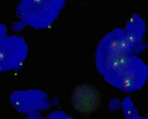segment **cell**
I'll return each mask as SVG.
<instances>
[{
  "mask_svg": "<svg viewBox=\"0 0 148 119\" xmlns=\"http://www.w3.org/2000/svg\"><path fill=\"white\" fill-rule=\"evenodd\" d=\"M95 59L105 80L123 92L138 91L148 80V66L130 47L124 29L116 28L100 40Z\"/></svg>",
  "mask_w": 148,
  "mask_h": 119,
  "instance_id": "1",
  "label": "cell"
},
{
  "mask_svg": "<svg viewBox=\"0 0 148 119\" xmlns=\"http://www.w3.org/2000/svg\"><path fill=\"white\" fill-rule=\"evenodd\" d=\"M66 3V0H20L16 14L25 25L45 29L57 20Z\"/></svg>",
  "mask_w": 148,
  "mask_h": 119,
  "instance_id": "2",
  "label": "cell"
},
{
  "mask_svg": "<svg viewBox=\"0 0 148 119\" xmlns=\"http://www.w3.org/2000/svg\"><path fill=\"white\" fill-rule=\"evenodd\" d=\"M27 47L24 39L17 36L4 38L1 41V70H12L23 64Z\"/></svg>",
  "mask_w": 148,
  "mask_h": 119,
  "instance_id": "3",
  "label": "cell"
},
{
  "mask_svg": "<svg viewBox=\"0 0 148 119\" xmlns=\"http://www.w3.org/2000/svg\"><path fill=\"white\" fill-rule=\"evenodd\" d=\"M10 98L14 107L21 113L45 110L50 105L48 95L39 90L17 91L12 94Z\"/></svg>",
  "mask_w": 148,
  "mask_h": 119,
  "instance_id": "4",
  "label": "cell"
},
{
  "mask_svg": "<svg viewBox=\"0 0 148 119\" xmlns=\"http://www.w3.org/2000/svg\"><path fill=\"white\" fill-rule=\"evenodd\" d=\"M145 29L144 21L135 14L129 19L123 29L127 42L136 55L143 53L148 47V44L144 42Z\"/></svg>",
  "mask_w": 148,
  "mask_h": 119,
  "instance_id": "5",
  "label": "cell"
},
{
  "mask_svg": "<svg viewBox=\"0 0 148 119\" xmlns=\"http://www.w3.org/2000/svg\"><path fill=\"white\" fill-rule=\"evenodd\" d=\"M99 98L97 90L86 85L77 87L72 96L74 107L84 114L89 113L95 110L98 104Z\"/></svg>",
  "mask_w": 148,
  "mask_h": 119,
  "instance_id": "6",
  "label": "cell"
},
{
  "mask_svg": "<svg viewBox=\"0 0 148 119\" xmlns=\"http://www.w3.org/2000/svg\"><path fill=\"white\" fill-rule=\"evenodd\" d=\"M122 107L125 119H141L137 109L135 107L130 95L125 97L122 103Z\"/></svg>",
  "mask_w": 148,
  "mask_h": 119,
  "instance_id": "7",
  "label": "cell"
},
{
  "mask_svg": "<svg viewBox=\"0 0 148 119\" xmlns=\"http://www.w3.org/2000/svg\"><path fill=\"white\" fill-rule=\"evenodd\" d=\"M122 107V103L118 99H112L109 104V107L111 111L118 110Z\"/></svg>",
  "mask_w": 148,
  "mask_h": 119,
  "instance_id": "8",
  "label": "cell"
}]
</instances>
